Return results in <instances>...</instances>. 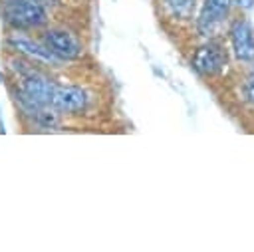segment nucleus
Here are the masks:
<instances>
[{
	"label": "nucleus",
	"instance_id": "1",
	"mask_svg": "<svg viewBox=\"0 0 254 252\" xmlns=\"http://www.w3.org/2000/svg\"><path fill=\"white\" fill-rule=\"evenodd\" d=\"M52 22V12L36 0H0V24L4 32L38 34Z\"/></svg>",
	"mask_w": 254,
	"mask_h": 252
},
{
	"label": "nucleus",
	"instance_id": "2",
	"mask_svg": "<svg viewBox=\"0 0 254 252\" xmlns=\"http://www.w3.org/2000/svg\"><path fill=\"white\" fill-rule=\"evenodd\" d=\"M50 105L65 119L67 117H87L97 107V95L83 83L56 79Z\"/></svg>",
	"mask_w": 254,
	"mask_h": 252
},
{
	"label": "nucleus",
	"instance_id": "3",
	"mask_svg": "<svg viewBox=\"0 0 254 252\" xmlns=\"http://www.w3.org/2000/svg\"><path fill=\"white\" fill-rule=\"evenodd\" d=\"M38 38L50 50V54L65 63H77L85 58V44L81 36L64 22H50L38 32Z\"/></svg>",
	"mask_w": 254,
	"mask_h": 252
},
{
	"label": "nucleus",
	"instance_id": "4",
	"mask_svg": "<svg viewBox=\"0 0 254 252\" xmlns=\"http://www.w3.org/2000/svg\"><path fill=\"white\" fill-rule=\"evenodd\" d=\"M228 63H230V50L222 38L200 40V44L194 46L189 58L190 69L200 79H206V81L222 77Z\"/></svg>",
	"mask_w": 254,
	"mask_h": 252
},
{
	"label": "nucleus",
	"instance_id": "5",
	"mask_svg": "<svg viewBox=\"0 0 254 252\" xmlns=\"http://www.w3.org/2000/svg\"><path fill=\"white\" fill-rule=\"evenodd\" d=\"M2 52L20 56L28 62H34L38 65H44L52 71L62 69L64 63L56 60L50 50L44 46V42L38 38V34H26V32H4L0 38Z\"/></svg>",
	"mask_w": 254,
	"mask_h": 252
},
{
	"label": "nucleus",
	"instance_id": "6",
	"mask_svg": "<svg viewBox=\"0 0 254 252\" xmlns=\"http://www.w3.org/2000/svg\"><path fill=\"white\" fill-rule=\"evenodd\" d=\"M234 12L232 0H200L194 16V34L200 40L220 38Z\"/></svg>",
	"mask_w": 254,
	"mask_h": 252
},
{
	"label": "nucleus",
	"instance_id": "7",
	"mask_svg": "<svg viewBox=\"0 0 254 252\" xmlns=\"http://www.w3.org/2000/svg\"><path fill=\"white\" fill-rule=\"evenodd\" d=\"M224 32H226L230 56L240 63H252L254 62V26H252V22L242 14L232 16Z\"/></svg>",
	"mask_w": 254,
	"mask_h": 252
},
{
	"label": "nucleus",
	"instance_id": "8",
	"mask_svg": "<svg viewBox=\"0 0 254 252\" xmlns=\"http://www.w3.org/2000/svg\"><path fill=\"white\" fill-rule=\"evenodd\" d=\"M200 0H155L159 22L169 30L192 28Z\"/></svg>",
	"mask_w": 254,
	"mask_h": 252
},
{
	"label": "nucleus",
	"instance_id": "9",
	"mask_svg": "<svg viewBox=\"0 0 254 252\" xmlns=\"http://www.w3.org/2000/svg\"><path fill=\"white\" fill-rule=\"evenodd\" d=\"M248 71L244 73L242 77V83H240V97L246 105L254 107V62L248 63Z\"/></svg>",
	"mask_w": 254,
	"mask_h": 252
},
{
	"label": "nucleus",
	"instance_id": "10",
	"mask_svg": "<svg viewBox=\"0 0 254 252\" xmlns=\"http://www.w3.org/2000/svg\"><path fill=\"white\" fill-rule=\"evenodd\" d=\"M36 2H40L42 6H46V8H48L52 14L64 6V0H36Z\"/></svg>",
	"mask_w": 254,
	"mask_h": 252
},
{
	"label": "nucleus",
	"instance_id": "11",
	"mask_svg": "<svg viewBox=\"0 0 254 252\" xmlns=\"http://www.w3.org/2000/svg\"><path fill=\"white\" fill-rule=\"evenodd\" d=\"M232 2H234V6L240 8V10H250V8L254 6V0H232Z\"/></svg>",
	"mask_w": 254,
	"mask_h": 252
},
{
	"label": "nucleus",
	"instance_id": "12",
	"mask_svg": "<svg viewBox=\"0 0 254 252\" xmlns=\"http://www.w3.org/2000/svg\"><path fill=\"white\" fill-rule=\"evenodd\" d=\"M0 52H2V46H0ZM4 81H6V73H4V63L0 60V85H4Z\"/></svg>",
	"mask_w": 254,
	"mask_h": 252
}]
</instances>
